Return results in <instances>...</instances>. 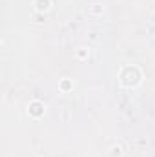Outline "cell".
Listing matches in <instances>:
<instances>
[{
  "label": "cell",
  "mask_w": 155,
  "mask_h": 157,
  "mask_svg": "<svg viewBox=\"0 0 155 157\" xmlns=\"http://www.w3.org/2000/svg\"><path fill=\"white\" fill-rule=\"evenodd\" d=\"M142 82V71L139 66H124L119 73V84L122 88H137Z\"/></svg>",
  "instance_id": "1"
},
{
  "label": "cell",
  "mask_w": 155,
  "mask_h": 157,
  "mask_svg": "<svg viewBox=\"0 0 155 157\" xmlns=\"http://www.w3.org/2000/svg\"><path fill=\"white\" fill-rule=\"evenodd\" d=\"M28 113H29V117H33V119H40L46 113V106L40 101H33V102L28 104Z\"/></svg>",
  "instance_id": "2"
},
{
  "label": "cell",
  "mask_w": 155,
  "mask_h": 157,
  "mask_svg": "<svg viewBox=\"0 0 155 157\" xmlns=\"http://www.w3.org/2000/svg\"><path fill=\"white\" fill-rule=\"evenodd\" d=\"M33 6L37 13H47L51 9V0H33Z\"/></svg>",
  "instance_id": "3"
},
{
  "label": "cell",
  "mask_w": 155,
  "mask_h": 157,
  "mask_svg": "<svg viewBox=\"0 0 155 157\" xmlns=\"http://www.w3.org/2000/svg\"><path fill=\"white\" fill-rule=\"evenodd\" d=\"M122 154H124V148H122L120 144H113V146L108 150V155L110 157H122Z\"/></svg>",
  "instance_id": "4"
},
{
  "label": "cell",
  "mask_w": 155,
  "mask_h": 157,
  "mask_svg": "<svg viewBox=\"0 0 155 157\" xmlns=\"http://www.w3.org/2000/svg\"><path fill=\"white\" fill-rule=\"evenodd\" d=\"M59 88H60V91L68 93V91H71V90H73V82H71L70 78H62V80H60V84H59Z\"/></svg>",
  "instance_id": "5"
},
{
  "label": "cell",
  "mask_w": 155,
  "mask_h": 157,
  "mask_svg": "<svg viewBox=\"0 0 155 157\" xmlns=\"http://www.w3.org/2000/svg\"><path fill=\"white\" fill-rule=\"evenodd\" d=\"M88 57H89V48H78V49H77V59L86 60Z\"/></svg>",
  "instance_id": "6"
},
{
  "label": "cell",
  "mask_w": 155,
  "mask_h": 157,
  "mask_svg": "<svg viewBox=\"0 0 155 157\" xmlns=\"http://www.w3.org/2000/svg\"><path fill=\"white\" fill-rule=\"evenodd\" d=\"M89 11H91V13H93V15H100V13H102V11H104V7H102V6H100V4H93V6H91V7H89Z\"/></svg>",
  "instance_id": "7"
}]
</instances>
